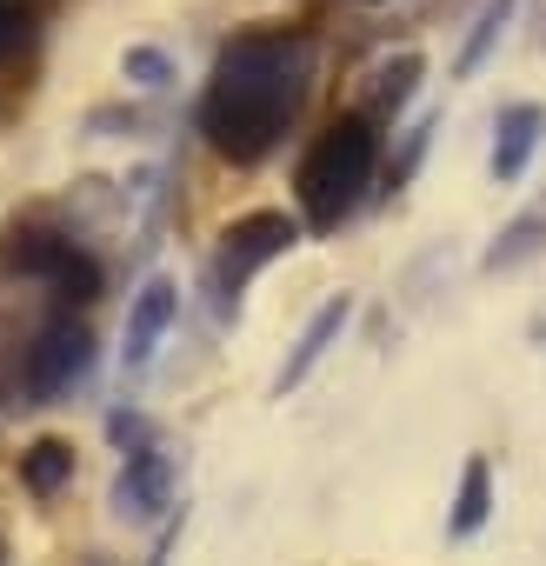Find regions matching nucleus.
Segmentation results:
<instances>
[{
	"label": "nucleus",
	"instance_id": "obj_1",
	"mask_svg": "<svg viewBox=\"0 0 546 566\" xmlns=\"http://www.w3.org/2000/svg\"><path fill=\"white\" fill-rule=\"evenodd\" d=\"M314 81V41L294 28H266V34H233L213 61L207 101H200V134L220 160L253 167L273 154L307 101Z\"/></svg>",
	"mask_w": 546,
	"mask_h": 566
},
{
	"label": "nucleus",
	"instance_id": "obj_2",
	"mask_svg": "<svg viewBox=\"0 0 546 566\" xmlns=\"http://www.w3.org/2000/svg\"><path fill=\"white\" fill-rule=\"evenodd\" d=\"M374 167H380V134H374V120H367V114H340V120L307 147L301 180H294L307 227L334 233V227L360 207V193L374 187Z\"/></svg>",
	"mask_w": 546,
	"mask_h": 566
},
{
	"label": "nucleus",
	"instance_id": "obj_3",
	"mask_svg": "<svg viewBox=\"0 0 546 566\" xmlns=\"http://www.w3.org/2000/svg\"><path fill=\"white\" fill-rule=\"evenodd\" d=\"M8 260L14 273H28V280H48L54 287V301H67V307H87L94 294H101V260L87 253V247H74L67 233H48V227H14L8 233Z\"/></svg>",
	"mask_w": 546,
	"mask_h": 566
},
{
	"label": "nucleus",
	"instance_id": "obj_4",
	"mask_svg": "<svg viewBox=\"0 0 546 566\" xmlns=\"http://www.w3.org/2000/svg\"><path fill=\"white\" fill-rule=\"evenodd\" d=\"M87 374H94V334H87L74 314L48 321V327L34 334V347H28V360H21V387H28V400H34V407H48V400L74 394Z\"/></svg>",
	"mask_w": 546,
	"mask_h": 566
},
{
	"label": "nucleus",
	"instance_id": "obj_5",
	"mask_svg": "<svg viewBox=\"0 0 546 566\" xmlns=\"http://www.w3.org/2000/svg\"><path fill=\"white\" fill-rule=\"evenodd\" d=\"M287 247H301V220H294V213H281V207H253V213L227 220V233H220V260H213L220 287H227V294H240L246 280H253L266 260H281Z\"/></svg>",
	"mask_w": 546,
	"mask_h": 566
},
{
	"label": "nucleus",
	"instance_id": "obj_6",
	"mask_svg": "<svg viewBox=\"0 0 546 566\" xmlns=\"http://www.w3.org/2000/svg\"><path fill=\"white\" fill-rule=\"evenodd\" d=\"M114 506H120L127 520H154L160 506H174V460H167L160 447H140V453H127V467H120V486H114Z\"/></svg>",
	"mask_w": 546,
	"mask_h": 566
},
{
	"label": "nucleus",
	"instance_id": "obj_7",
	"mask_svg": "<svg viewBox=\"0 0 546 566\" xmlns=\"http://www.w3.org/2000/svg\"><path fill=\"white\" fill-rule=\"evenodd\" d=\"M539 134H546V107H533V101L500 107V120H493V180H519Z\"/></svg>",
	"mask_w": 546,
	"mask_h": 566
},
{
	"label": "nucleus",
	"instance_id": "obj_8",
	"mask_svg": "<svg viewBox=\"0 0 546 566\" xmlns=\"http://www.w3.org/2000/svg\"><path fill=\"white\" fill-rule=\"evenodd\" d=\"M174 314H180V294L167 287V280H147L140 301H134V314H127V367H134V374L154 360V347H160V334L174 327Z\"/></svg>",
	"mask_w": 546,
	"mask_h": 566
},
{
	"label": "nucleus",
	"instance_id": "obj_9",
	"mask_svg": "<svg viewBox=\"0 0 546 566\" xmlns=\"http://www.w3.org/2000/svg\"><path fill=\"white\" fill-rule=\"evenodd\" d=\"M347 314H354V301H347V294H340V301H327V307H321V314L307 321V334H301V347H294V360L281 367V380H273V387H281V394H287V387H301V380H307V374L321 367V354H327V347L340 340V327H347Z\"/></svg>",
	"mask_w": 546,
	"mask_h": 566
},
{
	"label": "nucleus",
	"instance_id": "obj_10",
	"mask_svg": "<svg viewBox=\"0 0 546 566\" xmlns=\"http://www.w3.org/2000/svg\"><path fill=\"white\" fill-rule=\"evenodd\" d=\"M67 480H74V447H67V440H34V447L21 453V486H28V493L48 500V493H61Z\"/></svg>",
	"mask_w": 546,
	"mask_h": 566
},
{
	"label": "nucleus",
	"instance_id": "obj_11",
	"mask_svg": "<svg viewBox=\"0 0 546 566\" xmlns=\"http://www.w3.org/2000/svg\"><path fill=\"white\" fill-rule=\"evenodd\" d=\"M486 513H493V467H486V460H466V473H460V500H453V533H460V539L480 533Z\"/></svg>",
	"mask_w": 546,
	"mask_h": 566
},
{
	"label": "nucleus",
	"instance_id": "obj_12",
	"mask_svg": "<svg viewBox=\"0 0 546 566\" xmlns=\"http://www.w3.org/2000/svg\"><path fill=\"white\" fill-rule=\"evenodd\" d=\"M513 8H519V0H486V8H480V21H473V34H466V48H460V81H473L480 74V61L500 48V34H506V21H513Z\"/></svg>",
	"mask_w": 546,
	"mask_h": 566
},
{
	"label": "nucleus",
	"instance_id": "obj_13",
	"mask_svg": "<svg viewBox=\"0 0 546 566\" xmlns=\"http://www.w3.org/2000/svg\"><path fill=\"white\" fill-rule=\"evenodd\" d=\"M420 74H427V61H420V54H400V61H387V67L374 74V101H380V107H400V101L413 94V81H420Z\"/></svg>",
	"mask_w": 546,
	"mask_h": 566
},
{
	"label": "nucleus",
	"instance_id": "obj_14",
	"mask_svg": "<svg viewBox=\"0 0 546 566\" xmlns=\"http://www.w3.org/2000/svg\"><path fill=\"white\" fill-rule=\"evenodd\" d=\"M127 81H140V87H167V81H174V61H167L160 48H127Z\"/></svg>",
	"mask_w": 546,
	"mask_h": 566
},
{
	"label": "nucleus",
	"instance_id": "obj_15",
	"mask_svg": "<svg viewBox=\"0 0 546 566\" xmlns=\"http://www.w3.org/2000/svg\"><path fill=\"white\" fill-rule=\"evenodd\" d=\"M14 48H21V14L0 0V54H14Z\"/></svg>",
	"mask_w": 546,
	"mask_h": 566
}]
</instances>
